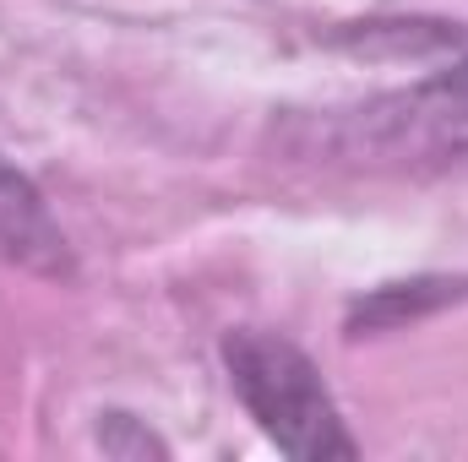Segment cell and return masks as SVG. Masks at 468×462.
I'll list each match as a JSON object with an SVG mask.
<instances>
[{
  "label": "cell",
  "mask_w": 468,
  "mask_h": 462,
  "mask_svg": "<svg viewBox=\"0 0 468 462\" xmlns=\"http://www.w3.org/2000/svg\"><path fill=\"white\" fill-rule=\"evenodd\" d=\"M0 261L5 267H27V272H66V239L49 224L38 191L0 158Z\"/></svg>",
  "instance_id": "cell-2"
},
{
  "label": "cell",
  "mask_w": 468,
  "mask_h": 462,
  "mask_svg": "<svg viewBox=\"0 0 468 462\" xmlns=\"http://www.w3.org/2000/svg\"><path fill=\"white\" fill-rule=\"evenodd\" d=\"M224 364H229V381L239 403L250 408V419L289 457H354V441L333 408V397H327V386H322V375H316V364L294 343H283L261 327H245V332H229Z\"/></svg>",
  "instance_id": "cell-1"
}]
</instances>
